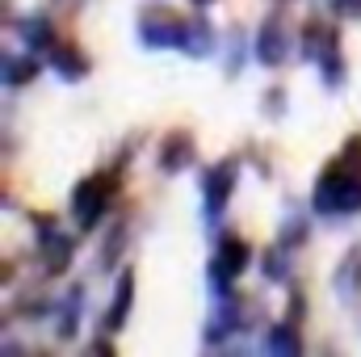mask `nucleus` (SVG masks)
Returning a JSON list of instances; mask_svg holds the SVG:
<instances>
[{"mask_svg":"<svg viewBox=\"0 0 361 357\" xmlns=\"http://www.w3.org/2000/svg\"><path fill=\"white\" fill-rule=\"evenodd\" d=\"M315 206L319 210H357L361 206V181L349 177L345 169L324 173L319 189H315Z\"/></svg>","mask_w":361,"mask_h":357,"instance_id":"1","label":"nucleus"},{"mask_svg":"<svg viewBox=\"0 0 361 357\" xmlns=\"http://www.w3.org/2000/svg\"><path fill=\"white\" fill-rule=\"evenodd\" d=\"M105 202H109V189H105V181H85V185L76 189V198H72V210H76V219H80L85 227H92V223L101 219Z\"/></svg>","mask_w":361,"mask_h":357,"instance_id":"2","label":"nucleus"},{"mask_svg":"<svg viewBox=\"0 0 361 357\" xmlns=\"http://www.w3.org/2000/svg\"><path fill=\"white\" fill-rule=\"evenodd\" d=\"M257 55H261V63H281L286 59V25L269 17L265 25H261V34H257Z\"/></svg>","mask_w":361,"mask_h":357,"instance_id":"3","label":"nucleus"},{"mask_svg":"<svg viewBox=\"0 0 361 357\" xmlns=\"http://www.w3.org/2000/svg\"><path fill=\"white\" fill-rule=\"evenodd\" d=\"M180 38H185V21H173V17H160V21L143 25V42H152V47H173Z\"/></svg>","mask_w":361,"mask_h":357,"instance_id":"4","label":"nucleus"},{"mask_svg":"<svg viewBox=\"0 0 361 357\" xmlns=\"http://www.w3.org/2000/svg\"><path fill=\"white\" fill-rule=\"evenodd\" d=\"M244 265H248V248H244V240H223L219 261H214V277H219V273L231 277V273H240Z\"/></svg>","mask_w":361,"mask_h":357,"instance_id":"5","label":"nucleus"},{"mask_svg":"<svg viewBox=\"0 0 361 357\" xmlns=\"http://www.w3.org/2000/svg\"><path fill=\"white\" fill-rule=\"evenodd\" d=\"M231 177H235V169L231 164H223V169H214L210 177H206V210L214 214L223 202H227V189H231Z\"/></svg>","mask_w":361,"mask_h":357,"instance_id":"6","label":"nucleus"},{"mask_svg":"<svg viewBox=\"0 0 361 357\" xmlns=\"http://www.w3.org/2000/svg\"><path fill=\"white\" fill-rule=\"evenodd\" d=\"M42 236H47V253H55L51 273H59V269L68 265V257H72V240H68V236H59L55 227H51V231H42Z\"/></svg>","mask_w":361,"mask_h":357,"instance_id":"7","label":"nucleus"},{"mask_svg":"<svg viewBox=\"0 0 361 357\" xmlns=\"http://www.w3.org/2000/svg\"><path fill=\"white\" fill-rule=\"evenodd\" d=\"M47 34H51V30L42 25V17H30V21H21V38H25L30 47H42V42H47Z\"/></svg>","mask_w":361,"mask_h":357,"instance_id":"8","label":"nucleus"},{"mask_svg":"<svg viewBox=\"0 0 361 357\" xmlns=\"http://www.w3.org/2000/svg\"><path fill=\"white\" fill-rule=\"evenodd\" d=\"M51 59H55V68H59L63 76H80V72H85V63L76 59V51H59V55H51Z\"/></svg>","mask_w":361,"mask_h":357,"instance_id":"9","label":"nucleus"},{"mask_svg":"<svg viewBox=\"0 0 361 357\" xmlns=\"http://www.w3.org/2000/svg\"><path fill=\"white\" fill-rule=\"evenodd\" d=\"M126 303H130V277H122V298H118L114 311H109V328H118V320L126 315Z\"/></svg>","mask_w":361,"mask_h":357,"instance_id":"10","label":"nucleus"},{"mask_svg":"<svg viewBox=\"0 0 361 357\" xmlns=\"http://www.w3.org/2000/svg\"><path fill=\"white\" fill-rule=\"evenodd\" d=\"M177 152H180V135H173L169 156H164V169H180V160H189V156H177Z\"/></svg>","mask_w":361,"mask_h":357,"instance_id":"11","label":"nucleus"},{"mask_svg":"<svg viewBox=\"0 0 361 357\" xmlns=\"http://www.w3.org/2000/svg\"><path fill=\"white\" fill-rule=\"evenodd\" d=\"M273 349H290V353H294V349H298V341H294L286 328H277V332H273Z\"/></svg>","mask_w":361,"mask_h":357,"instance_id":"12","label":"nucleus"},{"mask_svg":"<svg viewBox=\"0 0 361 357\" xmlns=\"http://www.w3.org/2000/svg\"><path fill=\"white\" fill-rule=\"evenodd\" d=\"M197 4H210V0H197Z\"/></svg>","mask_w":361,"mask_h":357,"instance_id":"13","label":"nucleus"}]
</instances>
